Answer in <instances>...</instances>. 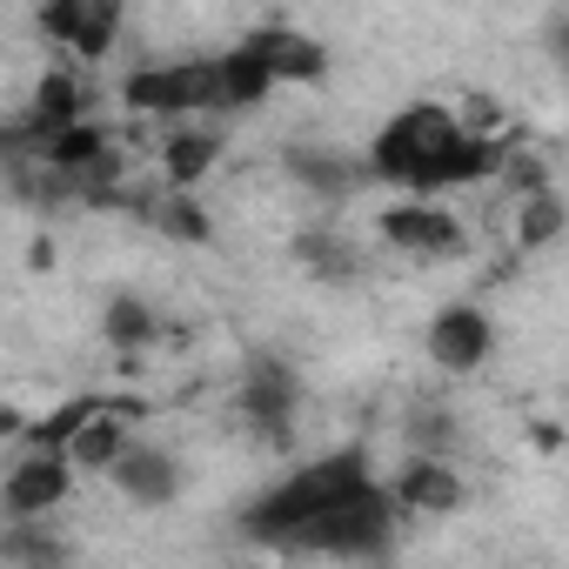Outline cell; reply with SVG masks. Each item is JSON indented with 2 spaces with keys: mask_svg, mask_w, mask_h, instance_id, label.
<instances>
[{
  "mask_svg": "<svg viewBox=\"0 0 569 569\" xmlns=\"http://www.w3.org/2000/svg\"><path fill=\"white\" fill-rule=\"evenodd\" d=\"M369 489H382V476H376V456H369L362 442L322 449V456L296 462L281 482H268V489L241 509V536H248L254 549H296L302 529H316L322 516H336L342 502H356V496H369Z\"/></svg>",
  "mask_w": 569,
  "mask_h": 569,
  "instance_id": "obj_1",
  "label": "cell"
},
{
  "mask_svg": "<svg viewBox=\"0 0 569 569\" xmlns=\"http://www.w3.org/2000/svg\"><path fill=\"white\" fill-rule=\"evenodd\" d=\"M462 114L456 108H442V101H409V108H396L382 128H376V141H369V174L376 181H389V188H402V194H422L429 188V174L462 148Z\"/></svg>",
  "mask_w": 569,
  "mask_h": 569,
  "instance_id": "obj_2",
  "label": "cell"
},
{
  "mask_svg": "<svg viewBox=\"0 0 569 569\" xmlns=\"http://www.w3.org/2000/svg\"><path fill=\"white\" fill-rule=\"evenodd\" d=\"M121 108L148 114V121H174V128H194V114H214L221 108V74H214V54H194V61H148L121 81Z\"/></svg>",
  "mask_w": 569,
  "mask_h": 569,
  "instance_id": "obj_3",
  "label": "cell"
},
{
  "mask_svg": "<svg viewBox=\"0 0 569 569\" xmlns=\"http://www.w3.org/2000/svg\"><path fill=\"white\" fill-rule=\"evenodd\" d=\"M376 234L382 248L409 254V261H456L469 248V228L449 201H422V194H396L382 214H376Z\"/></svg>",
  "mask_w": 569,
  "mask_h": 569,
  "instance_id": "obj_4",
  "label": "cell"
},
{
  "mask_svg": "<svg viewBox=\"0 0 569 569\" xmlns=\"http://www.w3.org/2000/svg\"><path fill=\"white\" fill-rule=\"evenodd\" d=\"M234 409H241V422L261 442L281 449V442L296 436V416H302V376L281 362V356H261V362H248V376L234 389Z\"/></svg>",
  "mask_w": 569,
  "mask_h": 569,
  "instance_id": "obj_5",
  "label": "cell"
},
{
  "mask_svg": "<svg viewBox=\"0 0 569 569\" xmlns=\"http://www.w3.org/2000/svg\"><path fill=\"white\" fill-rule=\"evenodd\" d=\"M74 482H81V469H74L68 456H54V449H28V456L8 469V482H0L8 522H41V516H54V509L74 496Z\"/></svg>",
  "mask_w": 569,
  "mask_h": 569,
  "instance_id": "obj_6",
  "label": "cell"
},
{
  "mask_svg": "<svg viewBox=\"0 0 569 569\" xmlns=\"http://www.w3.org/2000/svg\"><path fill=\"white\" fill-rule=\"evenodd\" d=\"M496 356V316L482 302H449L429 316V362L442 376H469Z\"/></svg>",
  "mask_w": 569,
  "mask_h": 569,
  "instance_id": "obj_7",
  "label": "cell"
},
{
  "mask_svg": "<svg viewBox=\"0 0 569 569\" xmlns=\"http://www.w3.org/2000/svg\"><path fill=\"white\" fill-rule=\"evenodd\" d=\"M241 48H248V54H261V61H268V74H274L281 88H309V81H322V74H329V48H322L316 34H302L296 21H261V28H248V34H241Z\"/></svg>",
  "mask_w": 569,
  "mask_h": 569,
  "instance_id": "obj_8",
  "label": "cell"
},
{
  "mask_svg": "<svg viewBox=\"0 0 569 569\" xmlns=\"http://www.w3.org/2000/svg\"><path fill=\"white\" fill-rule=\"evenodd\" d=\"M389 496L402 502V516H456L469 502V482L449 456H402V469L389 476Z\"/></svg>",
  "mask_w": 569,
  "mask_h": 569,
  "instance_id": "obj_9",
  "label": "cell"
},
{
  "mask_svg": "<svg viewBox=\"0 0 569 569\" xmlns=\"http://www.w3.org/2000/svg\"><path fill=\"white\" fill-rule=\"evenodd\" d=\"M108 482H114L134 509H168V502L181 496V456L161 449V442H134Z\"/></svg>",
  "mask_w": 569,
  "mask_h": 569,
  "instance_id": "obj_10",
  "label": "cell"
},
{
  "mask_svg": "<svg viewBox=\"0 0 569 569\" xmlns=\"http://www.w3.org/2000/svg\"><path fill=\"white\" fill-rule=\"evenodd\" d=\"M281 161H289V181H296V188H309L322 208H342V201L362 188V174H369V168H356L342 148H309V141H302V148H289Z\"/></svg>",
  "mask_w": 569,
  "mask_h": 569,
  "instance_id": "obj_11",
  "label": "cell"
},
{
  "mask_svg": "<svg viewBox=\"0 0 569 569\" xmlns=\"http://www.w3.org/2000/svg\"><path fill=\"white\" fill-rule=\"evenodd\" d=\"M214 161H221V134L214 128H168V141H161V181H168V194H194L214 174Z\"/></svg>",
  "mask_w": 569,
  "mask_h": 569,
  "instance_id": "obj_12",
  "label": "cell"
},
{
  "mask_svg": "<svg viewBox=\"0 0 569 569\" xmlns=\"http://www.w3.org/2000/svg\"><path fill=\"white\" fill-rule=\"evenodd\" d=\"M296 261H302V274H316V281H336V289H342V281H356L369 261H362V248L336 228V221H316V228H302L296 234Z\"/></svg>",
  "mask_w": 569,
  "mask_h": 569,
  "instance_id": "obj_13",
  "label": "cell"
},
{
  "mask_svg": "<svg viewBox=\"0 0 569 569\" xmlns=\"http://www.w3.org/2000/svg\"><path fill=\"white\" fill-rule=\"evenodd\" d=\"M108 389H88V396H68V402H54L41 422H28V449H54V456H68L74 442H81V429H94L101 416H108Z\"/></svg>",
  "mask_w": 569,
  "mask_h": 569,
  "instance_id": "obj_14",
  "label": "cell"
},
{
  "mask_svg": "<svg viewBox=\"0 0 569 569\" xmlns=\"http://www.w3.org/2000/svg\"><path fill=\"white\" fill-rule=\"evenodd\" d=\"M101 342H108L114 356H148V349L161 342V316H154L141 296H108V309H101Z\"/></svg>",
  "mask_w": 569,
  "mask_h": 569,
  "instance_id": "obj_15",
  "label": "cell"
},
{
  "mask_svg": "<svg viewBox=\"0 0 569 569\" xmlns=\"http://www.w3.org/2000/svg\"><path fill=\"white\" fill-rule=\"evenodd\" d=\"M214 74H221V108H261V101L281 88V81L268 74V61H261V54H248L241 41L214 54Z\"/></svg>",
  "mask_w": 569,
  "mask_h": 569,
  "instance_id": "obj_16",
  "label": "cell"
},
{
  "mask_svg": "<svg viewBox=\"0 0 569 569\" xmlns=\"http://www.w3.org/2000/svg\"><path fill=\"white\" fill-rule=\"evenodd\" d=\"M562 228H569V201H562L556 188H542V194L516 201V248H522V254L549 248V241H556Z\"/></svg>",
  "mask_w": 569,
  "mask_h": 569,
  "instance_id": "obj_17",
  "label": "cell"
},
{
  "mask_svg": "<svg viewBox=\"0 0 569 569\" xmlns=\"http://www.w3.org/2000/svg\"><path fill=\"white\" fill-rule=\"evenodd\" d=\"M148 221H154L161 234H174V241H214V221L201 214L194 194H161V201L148 208Z\"/></svg>",
  "mask_w": 569,
  "mask_h": 569,
  "instance_id": "obj_18",
  "label": "cell"
},
{
  "mask_svg": "<svg viewBox=\"0 0 569 569\" xmlns=\"http://www.w3.org/2000/svg\"><path fill=\"white\" fill-rule=\"evenodd\" d=\"M8 562H14V569H61L68 549H61L54 529H41V522H8Z\"/></svg>",
  "mask_w": 569,
  "mask_h": 569,
  "instance_id": "obj_19",
  "label": "cell"
},
{
  "mask_svg": "<svg viewBox=\"0 0 569 569\" xmlns=\"http://www.w3.org/2000/svg\"><path fill=\"white\" fill-rule=\"evenodd\" d=\"M121 41V0H88L81 14V41H74V61H108Z\"/></svg>",
  "mask_w": 569,
  "mask_h": 569,
  "instance_id": "obj_20",
  "label": "cell"
},
{
  "mask_svg": "<svg viewBox=\"0 0 569 569\" xmlns=\"http://www.w3.org/2000/svg\"><path fill=\"white\" fill-rule=\"evenodd\" d=\"M409 456H449L456 449V416L449 409H416V422H409Z\"/></svg>",
  "mask_w": 569,
  "mask_h": 569,
  "instance_id": "obj_21",
  "label": "cell"
},
{
  "mask_svg": "<svg viewBox=\"0 0 569 569\" xmlns=\"http://www.w3.org/2000/svg\"><path fill=\"white\" fill-rule=\"evenodd\" d=\"M81 14H88V0H54V8L34 14V28H41L61 54H74V41H81Z\"/></svg>",
  "mask_w": 569,
  "mask_h": 569,
  "instance_id": "obj_22",
  "label": "cell"
},
{
  "mask_svg": "<svg viewBox=\"0 0 569 569\" xmlns=\"http://www.w3.org/2000/svg\"><path fill=\"white\" fill-rule=\"evenodd\" d=\"M549 54H556V68H569V14L549 28Z\"/></svg>",
  "mask_w": 569,
  "mask_h": 569,
  "instance_id": "obj_23",
  "label": "cell"
}]
</instances>
